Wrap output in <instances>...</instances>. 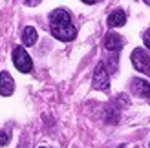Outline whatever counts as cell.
Returning a JSON list of instances; mask_svg holds the SVG:
<instances>
[{
	"label": "cell",
	"instance_id": "6da1fadb",
	"mask_svg": "<svg viewBox=\"0 0 150 148\" xmlns=\"http://www.w3.org/2000/svg\"><path fill=\"white\" fill-rule=\"evenodd\" d=\"M50 22H51V35H53L55 39L62 40V42H70V40L75 39L77 29L71 24V17L66 9L59 7V9L51 11L50 13Z\"/></svg>",
	"mask_w": 150,
	"mask_h": 148
},
{
	"label": "cell",
	"instance_id": "7a4b0ae2",
	"mask_svg": "<svg viewBox=\"0 0 150 148\" xmlns=\"http://www.w3.org/2000/svg\"><path fill=\"white\" fill-rule=\"evenodd\" d=\"M132 64L143 75H150V55H148V51L136 48L132 51Z\"/></svg>",
	"mask_w": 150,
	"mask_h": 148
},
{
	"label": "cell",
	"instance_id": "3957f363",
	"mask_svg": "<svg viewBox=\"0 0 150 148\" xmlns=\"http://www.w3.org/2000/svg\"><path fill=\"white\" fill-rule=\"evenodd\" d=\"M13 64L17 66V70L22 71V73L31 71V68H33L31 57L28 55V51L24 48H15L13 49Z\"/></svg>",
	"mask_w": 150,
	"mask_h": 148
},
{
	"label": "cell",
	"instance_id": "277c9868",
	"mask_svg": "<svg viewBox=\"0 0 150 148\" xmlns=\"http://www.w3.org/2000/svg\"><path fill=\"white\" fill-rule=\"evenodd\" d=\"M93 88L95 90H108L110 88V77L103 62L97 64V68L93 71Z\"/></svg>",
	"mask_w": 150,
	"mask_h": 148
},
{
	"label": "cell",
	"instance_id": "5b68a950",
	"mask_svg": "<svg viewBox=\"0 0 150 148\" xmlns=\"http://www.w3.org/2000/svg\"><path fill=\"white\" fill-rule=\"evenodd\" d=\"M132 92H134V95H137V97H143V99L150 101V84L145 79H139V77L132 79Z\"/></svg>",
	"mask_w": 150,
	"mask_h": 148
},
{
	"label": "cell",
	"instance_id": "8992f818",
	"mask_svg": "<svg viewBox=\"0 0 150 148\" xmlns=\"http://www.w3.org/2000/svg\"><path fill=\"white\" fill-rule=\"evenodd\" d=\"M13 90H15V80H13V77L7 71H2V73H0V95L7 97V95L13 93Z\"/></svg>",
	"mask_w": 150,
	"mask_h": 148
},
{
	"label": "cell",
	"instance_id": "52a82bcc",
	"mask_svg": "<svg viewBox=\"0 0 150 148\" xmlns=\"http://www.w3.org/2000/svg\"><path fill=\"white\" fill-rule=\"evenodd\" d=\"M123 37L121 35H117V33H108L106 35V39H104V46H106L108 51H119L123 48Z\"/></svg>",
	"mask_w": 150,
	"mask_h": 148
},
{
	"label": "cell",
	"instance_id": "ba28073f",
	"mask_svg": "<svg viewBox=\"0 0 150 148\" xmlns=\"http://www.w3.org/2000/svg\"><path fill=\"white\" fill-rule=\"evenodd\" d=\"M126 22V13L123 9H115L108 15V26L110 27H121Z\"/></svg>",
	"mask_w": 150,
	"mask_h": 148
},
{
	"label": "cell",
	"instance_id": "9c48e42d",
	"mask_svg": "<svg viewBox=\"0 0 150 148\" xmlns=\"http://www.w3.org/2000/svg\"><path fill=\"white\" fill-rule=\"evenodd\" d=\"M22 42H24V46H33L37 42V29L31 26L24 27V31H22Z\"/></svg>",
	"mask_w": 150,
	"mask_h": 148
},
{
	"label": "cell",
	"instance_id": "30bf717a",
	"mask_svg": "<svg viewBox=\"0 0 150 148\" xmlns=\"http://www.w3.org/2000/svg\"><path fill=\"white\" fill-rule=\"evenodd\" d=\"M9 143V134L7 132H0V146H4Z\"/></svg>",
	"mask_w": 150,
	"mask_h": 148
},
{
	"label": "cell",
	"instance_id": "8fae6325",
	"mask_svg": "<svg viewBox=\"0 0 150 148\" xmlns=\"http://www.w3.org/2000/svg\"><path fill=\"white\" fill-rule=\"evenodd\" d=\"M143 40H145V46L150 49V29H146L145 35H143Z\"/></svg>",
	"mask_w": 150,
	"mask_h": 148
},
{
	"label": "cell",
	"instance_id": "7c38bea8",
	"mask_svg": "<svg viewBox=\"0 0 150 148\" xmlns=\"http://www.w3.org/2000/svg\"><path fill=\"white\" fill-rule=\"evenodd\" d=\"M117 148H126V146H117Z\"/></svg>",
	"mask_w": 150,
	"mask_h": 148
}]
</instances>
